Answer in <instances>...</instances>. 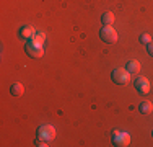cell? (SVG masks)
<instances>
[{
    "label": "cell",
    "instance_id": "7c38bea8",
    "mask_svg": "<svg viewBox=\"0 0 153 147\" xmlns=\"http://www.w3.org/2000/svg\"><path fill=\"white\" fill-rule=\"evenodd\" d=\"M138 41L143 43V44H148L152 41V36L148 34V33H143V34H140V38H138Z\"/></svg>",
    "mask_w": 153,
    "mask_h": 147
},
{
    "label": "cell",
    "instance_id": "5b68a950",
    "mask_svg": "<svg viewBox=\"0 0 153 147\" xmlns=\"http://www.w3.org/2000/svg\"><path fill=\"white\" fill-rule=\"evenodd\" d=\"M112 141H114V146L124 147V146H129V142H130V136L127 134V132L114 131V132H112Z\"/></svg>",
    "mask_w": 153,
    "mask_h": 147
},
{
    "label": "cell",
    "instance_id": "277c9868",
    "mask_svg": "<svg viewBox=\"0 0 153 147\" xmlns=\"http://www.w3.org/2000/svg\"><path fill=\"white\" fill-rule=\"evenodd\" d=\"M100 38L108 44H114L117 41V33H116V29L112 26H103L100 31Z\"/></svg>",
    "mask_w": 153,
    "mask_h": 147
},
{
    "label": "cell",
    "instance_id": "8fae6325",
    "mask_svg": "<svg viewBox=\"0 0 153 147\" xmlns=\"http://www.w3.org/2000/svg\"><path fill=\"white\" fill-rule=\"evenodd\" d=\"M23 92H25L23 83H13L12 88H10V93H12L13 97H21V95H23Z\"/></svg>",
    "mask_w": 153,
    "mask_h": 147
},
{
    "label": "cell",
    "instance_id": "6da1fadb",
    "mask_svg": "<svg viewBox=\"0 0 153 147\" xmlns=\"http://www.w3.org/2000/svg\"><path fill=\"white\" fill-rule=\"evenodd\" d=\"M111 79H112V82L114 83H117V85H126L127 82H129V79H130V74L129 70H127L126 67H121V69H114L111 74Z\"/></svg>",
    "mask_w": 153,
    "mask_h": 147
},
{
    "label": "cell",
    "instance_id": "5bb4252c",
    "mask_svg": "<svg viewBox=\"0 0 153 147\" xmlns=\"http://www.w3.org/2000/svg\"><path fill=\"white\" fill-rule=\"evenodd\" d=\"M147 52L153 57V41H150V43L147 44Z\"/></svg>",
    "mask_w": 153,
    "mask_h": 147
},
{
    "label": "cell",
    "instance_id": "30bf717a",
    "mask_svg": "<svg viewBox=\"0 0 153 147\" xmlns=\"http://www.w3.org/2000/svg\"><path fill=\"white\" fill-rule=\"evenodd\" d=\"M138 110H140V113H142V115H150V113H152V110H153V105H152L150 101H147V100H145V101H142L140 105H138Z\"/></svg>",
    "mask_w": 153,
    "mask_h": 147
},
{
    "label": "cell",
    "instance_id": "ba28073f",
    "mask_svg": "<svg viewBox=\"0 0 153 147\" xmlns=\"http://www.w3.org/2000/svg\"><path fill=\"white\" fill-rule=\"evenodd\" d=\"M34 34H36V31H34V28H33V26H23L20 29V36H21V38H25V39L34 38Z\"/></svg>",
    "mask_w": 153,
    "mask_h": 147
},
{
    "label": "cell",
    "instance_id": "7a4b0ae2",
    "mask_svg": "<svg viewBox=\"0 0 153 147\" xmlns=\"http://www.w3.org/2000/svg\"><path fill=\"white\" fill-rule=\"evenodd\" d=\"M54 137H56V129H54V126H51V124H42V126L39 128V131H38V139L39 141L51 142Z\"/></svg>",
    "mask_w": 153,
    "mask_h": 147
},
{
    "label": "cell",
    "instance_id": "52a82bcc",
    "mask_svg": "<svg viewBox=\"0 0 153 147\" xmlns=\"http://www.w3.org/2000/svg\"><path fill=\"white\" fill-rule=\"evenodd\" d=\"M126 69L129 70V74H130V75H137V74L140 72L142 65H140V62H138V61H134V59H130V61H127V64H126Z\"/></svg>",
    "mask_w": 153,
    "mask_h": 147
},
{
    "label": "cell",
    "instance_id": "9c48e42d",
    "mask_svg": "<svg viewBox=\"0 0 153 147\" xmlns=\"http://www.w3.org/2000/svg\"><path fill=\"white\" fill-rule=\"evenodd\" d=\"M101 23H103V26H111V25H114V13L106 12L101 16Z\"/></svg>",
    "mask_w": 153,
    "mask_h": 147
},
{
    "label": "cell",
    "instance_id": "4fadbf2b",
    "mask_svg": "<svg viewBox=\"0 0 153 147\" xmlns=\"http://www.w3.org/2000/svg\"><path fill=\"white\" fill-rule=\"evenodd\" d=\"M44 39H46V34H44V33H36V34H34V41H36V43L44 44Z\"/></svg>",
    "mask_w": 153,
    "mask_h": 147
},
{
    "label": "cell",
    "instance_id": "8992f818",
    "mask_svg": "<svg viewBox=\"0 0 153 147\" xmlns=\"http://www.w3.org/2000/svg\"><path fill=\"white\" fill-rule=\"evenodd\" d=\"M134 85H135L137 92H140V93H143V95H147L148 92H150V82H148L145 77H138V79H135Z\"/></svg>",
    "mask_w": 153,
    "mask_h": 147
},
{
    "label": "cell",
    "instance_id": "3957f363",
    "mask_svg": "<svg viewBox=\"0 0 153 147\" xmlns=\"http://www.w3.org/2000/svg\"><path fill=\"white\" fill-rule=\"evenodd\" d=\"M26 52L30 57L38 59V57H42L44 49H42V44H39V43H36L34 39H31V41L26 43Z\"/></svg>",
    "mask_w": 153,
    "mask_h": 147
}]
</instances>
